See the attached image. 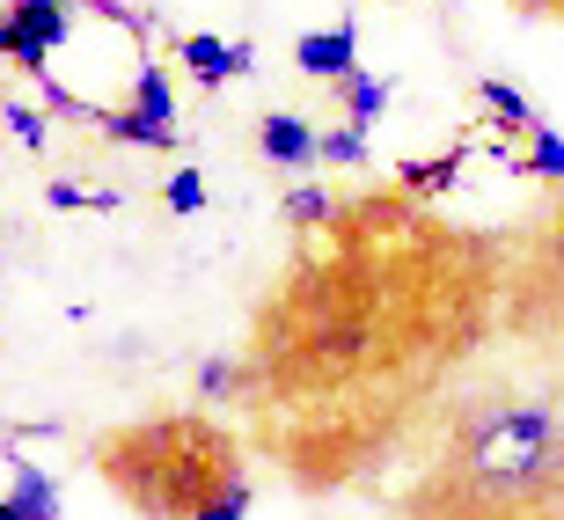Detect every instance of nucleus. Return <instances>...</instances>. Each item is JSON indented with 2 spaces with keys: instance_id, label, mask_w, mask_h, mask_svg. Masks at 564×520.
<instances>
[{
  "instance_id": "a211bd4d",
  "label": "nucleus",
  "mask_w": 564,
  "mask_h": 520,
  "mask_svg": "<svg viewBox=\"0 0 564 520\" xmlns=\"http://www.w3.org/2000/svg\"><path fill=\"white\" fill-rule=\"evenodd\" d=\"M191 520H250V477H235L228 491H220V499H213V506H198Z\"/></svg>"
},
{
  "instance_id": "f3484780",
  "label": "nucleus",
  "mask_w": 564,
  "mask_h": 520,
  "mask_svg": "<svg viewBox=\"0 0 564 520\" xmlns=\"http://www.w3.org/2000/svg\"><path fill=\"white\" fill-rule=\"evenodd\" d=\"M0 126L15 132V140L30 147V154L44 147V110H37V104H8V110H0Z\"/></svg>"
},
{
  "instance_id": "aec40b11",
  "label": "nucleus",
  "mask_w": 564,
  "mask_h": 520,
  "mask_svg": "<svg viewBox=\"0 0 564 520\" xmlns=\"http://www.w3.org/2000/svg\"><path fill=\"white\" fill-rule=\"evenodd\" d=\"M198 389H206V396H228L235 389V367H228V359H206V367H198Z\"/></svg>"
},
{
  "instance_id": "f8f14e48",
  "label": "nucleus",
  "mask_w": 564,
  "mask_h": 520,
  "mask_svg": "<svg viewBox=\"0 0 564 520\" xmlns=\"http://www.w3.org/2000/svg\"><path fill=\"white\" fill-rule=\"evenodd\" d=\"M126 104L140 110V118H154V126H176V96H169V74L154 59L132 74V96H126Z\"/></svg>"
},
{
  "instance_id": "0eeeda50",
  "label": "nucleus",
  "mask_w": 564,
  "mask_h": 520,
  "mask_svg": "<svg viewBox=\"0 0 564 520\" xmlns=\"http://www.w3.org/2000/svg\"><path fill=\"white\" fill-rule=\"evenodd\" d=\"M176 59L191 66V82H198V88L235 82V44H228V37H213V30H191V37L176 44Z\"/></svg>"
},
{
  "instance_id": "6ab92c4d",
  "label": "nucleus",
  "mask_w": 564,
  "mask_h": 520,
  "mask_svg": "<svg viewBox=\"0 0 564 520\" xmlns=\"http://www.w3.org/2000/svg\"><path fill=\"white\" fill-rule=\"evenodd\" d=\"M162 198H169V213H198L206 206V176H198V169H176Z\"/></svg>"
},
{
  "instance_id": "f257e3e1",
  "label": "nucleus",
  "mask_w": 564,
  "mask_h": 520,
  "mask_svg": "<svg viewBox=\"0 0 564 520\" xmlns=\"http://www.w3.org/2000/svg\"><path fill=\"white\" fill-rule=\"evenodd\" d=\"M104 477L147 520H191L235 484V447L198 418H169V425L104 440Z\"/></svg>"
},
{
  "instance_id": "4468645a",
  "label": "nucleus",
  "mask_w": 564,
  "mask_h": 520,
  "mask_svg": "<svg viewBox=\"0 0 564 520\" xmlns=\"http://www.w3.org/2000/svg\"><path fill=\"white\" fill-rule=\"evenodd\" d=\"M44 206L52 213H74V206H118V191H82V184H66V176H52V184H44Z\"/></svg>"
},
{
  "instance_id": "412c9836",
  "label": "nucleus",
  "mask_w": 564,
  "mask_h": 520,
  "mask_svg": "<svg viewBox=\"0 0 564 520\" xmlns=\"http://www.w3.org/2000/svg\"><path fill=\"white\" fill-rule=\"evenodd\" d=\"M0 520H22V506H15V499H0Z\"/></svg>"
},
{
  "instance_id": "7ed1b4c3",
  "label": "nucleus",
  "mask_w": 564,
  "mask_h": 520,
  "mask_svg": "<svg viewBox=\"0 0 564 520\" xmlns=\"http://www.w3.org/2000/svg\"><path fill=\"white\" fill-rule=\"evenodd\" d=\"M82 15V0H8L0 8V59L22 66L30 82H52V52L74 44Z\"/></svg>"
},
{
  "instance_id": "6e6552de",
  "label": "nucleus",
  "mask_w": 564,
  "mask_h": 520,
  "mask_svg": "<svg viewBox=\"0 0 564 520\" xmlns=\"http://www.w3.org/2000/svg\"><path fill=\"white\" fill-rule=\"evenodd\" d=\"M337 96H345V126H359V132H375L389 118V82L367 74V66H359L352 82H337Z\"/></svg>"
},
{
  "instance_id": "20e7f679",
  "label": "nucleus",
  "mask_w": 564,
  "mask_h": 520,
  "mask_svg": "<svg viewBox=\"0 0 564 520\" xmlns=\"http://www.w3.org/2000/svg\"><path fill=\"white\" fill-rule=\"evenodd\" d=\"M293 66L308 74V82H352L359 74V30L352 22H330V30H301L293 37Z\"/></svg>"
},
{
  "instance_id": "9d476101",
  "label": "nucleus",
  "mask_w": 564,
  "mask_h": 520,
  "mask_svg": "<svg viewBox=\"0 0 564 520\" xmlns=\"http://www.w3.org/2000/svg\"><path fill=\"white\" fill-rule=\"evenodd\" d=\"M477 110L499 132H528V126H535V110H528V96L513 82H477Z\"/></svg>"
},
{
  "instance_id": "dca6fc26",
  "label": "nucleus",
  "mask_w": 564,
  "mask_h": 520,
  "mask_svg": "<svg viewBox=\"0 0 564 520\" xmlns=\"http://www.w3.org/2000/svg\"><path fill=\"white\" fill-rule=\"evenodd\" d=\"M323 162H337V169H359V162H367V132H359V126H337V132H323Z\"/></svg>"
},
{
  "instance_id": "4be33fe9",
  "label": "nucleus",
  "mask_w": 564,
  "mask_h": 520,
  "mask_svg": "<svg viewBox=\"0 0 564 520\" xmlns=\"http://www.w3.org/2000/svg\"><path fill=\"white\" fill-rule=\"evenodd\" d=\"M375 8H397V0H375Z\"/></svg>"
},
{
  "instance_id": "423d86ee",
  "label": "nucleus",
  "mask_w": 564,
  "mask_h": 520,
  "mask_svg": "<svg viewBox=\"0 0 564 520\" xmlns=\"http://www.w3.org/2000/svg\"><path fill=\"white\" fill-rule=\"evenodd\" d=\"M8 499L22 506V520H66V506H59V484L44 477L30 455H15L8 462Z\"/></svg>"
},
{
  "instance_id": "ddd939ff",
  "label": "nucleus",
  "mask_w": 564,
  "mask_h": 520,
  "mask_svg": "<svg viewBox=\"0 0 564 520\" xmlns=\"http://www.w3.org/2000/svg\"><path fill=\"white\" fill-rule=\"evenodd\" d=\"M521 169H528V176H543V184H564V140L543 126V118L528 126V154H521Z\"/></svg>"
},
{
  "instance_id": "39448f33",
  "label": "nucleus",
  "mask_w": 564,
  "mask_h": 520,
  "mask_svg": "<svg viewBox=\"0 0 564 520\" xmlns=\"http://www.w3.org/2000/svg\"><path fill=\"white\" fill-rule=\"evenodd\" d=\"M257 154L272 169H315L323 162V132L308 118H293V110H272L264 126H257Z\"/></svg>"
},
{
  "instance_id": "9b49d317",
  "label": "nucleus",
  "mask_w": 564,
  "mask_h": 520,
  "mask_svg": "<svg viewBox=\"0 0 564 520\" xmlns=\"http://www.w3.org/2000/svg\"><path fill=\"white\" fill-rule=\"evenodd\" d=\"M455 169H462V147H447V154H433V162H397V184L411 191V198H433V191H447L455 184Z\"/></svg>"
},
{
  "instance_id": "f03ea898",
  "label": "nucleus",
  "mask_w": 564,
  "mask_h": 520,
  "mask_svg": "<svg viewBox=\"0 0 564 520\" xmlns=\"http://www.w3.org/2000/svg\"><path fill=\"white\" fill-rule=\"evenodd\" d=\"M557 455V411H499L484 418V433L469 440V477L477 491H528L535 477H550Z\"/></svg>"
},
{
  "instance_id": "1a4fd4ad",
  "label": "nucleus",
  "mask_w": 564,
  "mask_h": 520,
  "mask_svg": "<svg viewBox=\"0 0 564 520\" xmlns=\"http://www.w3.org/2000/svg\"><path fill=\"white\" fill-rule=\"evenodd\" d=\"M96 126H104V140H118V147H176V126H154V118H140L132 104L104 110Z\"/></svg>"
},
{
  "instance_id": "2eb2a0df",
  "label": "nucleus",
  "mask_w": 564,
  "mask_h": 520,
  "mask_svg": "<svg viewBox=\"0 0 564 520\" xmlns=\"http://www.w3.org/2000/svg\"><path fill=\"white\" fill-rule=\"evenodd\" d=\"M286 220H293V228H323V220H330V191L293 184V191H286Z\"/></svg>"
}]
</instances>
